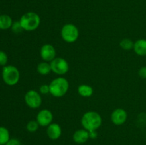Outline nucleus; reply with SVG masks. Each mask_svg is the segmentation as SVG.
I'll return each instance as SVG.
<instances>
[{"label":"nucleus","mask_w":146,"mask_h":145,"mask_svg":"<svg viewBox=\"0 0 146 145\" xmlns=\"http://www.w3.org/2000/svg\"><path fill=\"white\" fill-rule=\"evenodd\" d=\"M102 117L96 111H88L83 115L81 123L83 128L86 130H97L102 125Z\"/></svg>","instance_id":"1"},{"label":"nucleus","mask_w":146,"mask_h":145,"mask_svg":"<svg viewBox=\"0 0 146 145\" xmlns=\"http://www.w3.org/2000/svg\"><path fill=\"white\" fill-rule=\"evenodd\" d=\"M48 85L50 94L54 98H62L68 92L69 89V82L68 80L62 76L54 79Z\"/></svg>","instance_id":"2"},{"label":"nucleus","mask_w":146,"mask_h":145,"mask_svg":"<svg viewBox=\"0 0 146 145\" xmlns=\"http://www.w3.org/2000/svg\"><path fill=\"white\" fill-rule=\"evenodd\" d=\"M19 22L24 31H33L39 27L41 24V17L37 13L28 11L21 16Z\"/></svg>","instance_id":"3"},{"label":"nucleus","mask_w":146,"mask_h":145,"mask_svg":"<svg viewBox=\"0 0 146 145\" xmlns=\"http://www.w3.org/2000/svg\"><path fill=\"white\" fill-rule=\"evenodd\" d=\"M1 75L4 83L9 86L17 85L20 79L19 71L17 67L12 65H7L3 67Z\"/></svg>","instance_id":"4"},{"label":"nucleus","mask_w":146,"mask_h":145,"mask_svg":"<svg viewBox=\"0 0 146 145\" xmlns=\"http://www.w3.org/2000/svg\"><path fill=\"white\" fill-rule=\"evenodd\" d=\"M61 36L65 42L72 44L79 37V30L74 24H66L61 28Z\"/></svg>","instance_id":"5"},{"label":"nucleus","mask_w":146,"mask_h":145,"mask_svg":"<svg viewBox=\"0 0 146 145\" xmlns=\"http://www.w3.org/2000/svg\"><path fill=\"white\" fill-rule=\"evenodd\" d=\"M24 102L31 109H38L42 104V97L38 91L29 90L24 95Z\"/></svg>","instance_id":"6"},{"label":"nucleus","mask_w":146,"mask_h":145,"mask_svg":"<svg viewBox=\"0 0 146 145\" xmlns=\"http://www.w3.org/2000/svg\"><path fill=\"white\" fill-rule=\"evenodd\" d=\"M51 71L56 75H64L69 71V64L68 61L61 57H56L50 62Z\"/></svg>","instance_id":"7"},{"label":"nucleus","mask_w":146,"mask_h":145,"mask_svg":"<svg viewBox=\"0 0 146 145\" xmlns=\"http://www.w3.org/2000/svg\"><path fill=\"white\" fill-rule=\"evenodd\" d=\"M39 53L43 61L50 63L56 58V50L54 45L49 44H44L41 47Z\"/></svg>","instance_id":"8"},{"label":"nucleus","mask_w":146,"mask_h":145,"mask_svg":"<svg viewBox=\"0 0 146 145\" xmlns=\"http://www.w3.org/2000/svg\"><path fill=\"white\" fill-rule=\"evenodd\" d=\"M54 115L51 110L48 109H43L40 110L36 115V120L40 127H48L53 122Z\"/></svg>","instance_id":"9"},{"label":"nucleus","mask_w":146,"mask_h":145,"mask_svg":"<svg viewBox=\"0 0 146 145\" xmlns=\"http://www.w3.org/2000/svg\"><path fill=\"white\" fill-rule=\"evenodd\" d=\"M128 119V113L123 108H117L114 109L111 115V120L113 125L121 126L126 122Z\"/></svg>","instance_id":"10"},{"label":"nucleus","mask_w":146,"mask_h":145,"mask_svg":"<svg viewBox=\"0 0 146 145\" xmlns=\"http://www.w3.org/2000/svg\"><path fill=\"white\" fill-rule=\"evenodd\" d=\"M46 134L51 140H57L62 134V128L58 123L52 122L46 128Z\"/></svg>","instance_id":"11"},{"label":"nucleus","mask_w":146,"mask_h":145,"mask_svg":"<svg viewBox=\"0 0 146 145\" xmlns=\"http://www.w3.org/2000/svg\"><path fill=\"white\" fill-rule=\"evenodd\" d=\"M89 139V132L84 128L75 131L73 134V140L75 143L78 144H83L86 143Z\"/></svg>","instance_id":"12"},{"label":"nucleus","mask_w":146,"mask_h":145,"mask_svg":"<svg viewBox=\"0 0 146 145\" xmlns=\"http://www.w3.org/2000/svg\"><path fill=\"white\" fill-rule=\"evenodd\" d=\"M136 55L139 56H146V39L140 38L134 42L133 49Z\"/></svg>","instance_id":"13"},{"label":"nucleus","mask_w":146,"mask_h":145,"mask_svg":"<svg viewBox=\"0 0 146 145\" xmlns=\"http://www.w3.org/2000/svg\"><path fill=\"white\" fill-rule=\"evenodd\" d=\"M77 91L80 96L83 98H90L94 94V88L89 85L81 84L77 88Z\"/></svg>","instance_id":"14"},{"label":"nucleus","mask_w":146,"mask_h":145,"mask_svg":"<svg viewBox=\"0 0 146 145\" xmlns=\"http://www.w3.org/2000/svg\"><path fill=\"white\" fill-rule=\"evenodd\" d=\"M36 71L39 75H44V76L49 75L50 72H52L51 64L49 62H46V61H42V62L39 63L37 65Z\"/></svg>","instance_id":"15"},{"label":"nucleus","mask_w":146,"mask_h":145,"mask_svg":"<svg viewBox=\"0 0 146 145\" xmlns=\"http://www.w3.org/2000/svg\"><path fill=\"white\" fill-rule=\"evenodd\" d=\"M13 22L12 18L7 14L0 15V29L7 30L11 28Z\"/></svg>","instance_id":"16"},{"label":"nucleus","mask_w":146,"mask_h":145,"mask_svg":"<svg viewBox=\"0 0 146 145\" xmlns=\"http://www.w3.org/2000/svg\"><path fill=\"white\" fill-rule=\"evenodd\" d=\"M10 138V134L8 129L5 127L0 126V144L5 145Z\"/></svg>","instance_id":"17"},{"label":"nucleus","mask_w":146,"mask_h":145,"mask_svg":"<svg viewBox=\"0 0 146 145\" xmlns=\"http://www.w3.org/2000/svg\"><path fill=\"white\" fill-rule=\"evenodd\" d=\"M119 45L123 50L128 51L133 49L134 42L132 40L130 39V38H123V39H122Z\"/></svg>","instance_id":"18"},{"label":"nucleus","mask_w":146,"mask_h":145,"mask_svg":"<svg viewBox=\"0 0 146 145\" xmlns=\"http://www.w3.org/2000/svg\"><path fill=\"white\" fill-rule=\"evenodd\" d=\"M39 127V125H38V123L37 122L36 120H31L29 121V122H28V123L27 124L26 128H27V130L29 132L34 133V132H36L38 130Z\"/></svg>","instance_id":"19"},{"label":"nucleus","mask_w":146,"mask_h":145,"mask_svg":"<svg viewBox=\"0 0 146 145\" xmlns=\"http://www.w3.org/2000/svg\"><path fill=\"white\" fill-rule=\"evenodd\" d=\"M11 28L14 34H19V33H21V31H24L22 28V27H21L19 21H14V22H13L12 26H11Z\"/></svg>","instance_id":"20"},{"label":"nucleus","mask_w":146,"mask_h":145,"mask_svg":"<svg viewBox=\"0 0 146 145\" xmlns=\"http://www.w3.org/2000/svg\"><path fill=\"white\" fill-rule=\"evenodd\" d=\"M8 62V56L4 51H0V65L5 66Z\"/></svg>","instance_id":"21"},{"label":"nucleus","mask_w":146,"mask_h":145,"mask_svg":"<svg viewBox=\"0 0 146 145\" xmlns=\"http://www.w3.org/2000/svg\"><path fill=\"white\" fill-rule=\"evenodd\" d=\"M38 92H40L41 95H47V94L50 93L49 85H46V84H43V85H41L39 87Z\"/></svg>","instance_id":"22"},{"label":"nucleus","mask_w":146,"mask_h":145,"mask_svg":"<svg viewBox=\"0 0 146 145\" xmlns=\"http://www.w3.org/2000/svg\"><path fill=\"white\" fill-rule=\"evenodd\" d=\"M138 75L142 79H146V65L142 66L138 70Z\"/></svg>","instance_id":"23"},{"label":"nucleus","mask_w":146,"mask_h":145,"mask_svg":"<svg viewBox=\"0 0 146 145\" xmlns=\"http://www.w3.org/2000/svg\"><path fill=\"white\" fill-rule=\"evenodd\" d=\"M5 145H21V143L18 139L11 138L7 142V143Z\"/></svg>","instance_id":"24"},{"label":"nucleus","mask_w":146,"mask_h":145,"mask_svg":"<svg viewBox=\"0 0 146 145\" xmlns=\"http://www.w3.org/2000/svg\"><path fill=\"white\" fill-rule=\"evenodd\" d=\"M89 137L90 139H94L96 138H97L98 136V133H97L96 130H93V131H89Z\"/></svg>","instance_id":"25"},{"label":"nucleus","mask_w":146,"mask_h":145,"mask_svg":"<svg viewBox=\"0 0 146 145\" xmlns=\"http://www.w3.org/2000/svg\"><path fill=\"white\" fill-rule=\"evenodd\" d=\"M0 145H1V144H0Z\"/></svg>","instance_id":"26"}]
</instances>
